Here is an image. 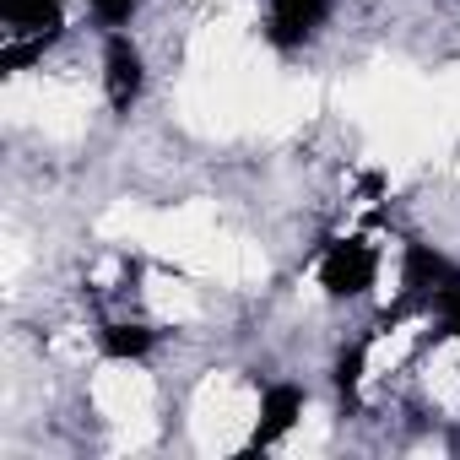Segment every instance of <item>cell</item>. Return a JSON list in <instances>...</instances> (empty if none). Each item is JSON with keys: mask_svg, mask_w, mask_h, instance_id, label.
Returning a JSON list of instances; mask_svg holds the SVG:
<instances>
[{"mask_svg": "<svg viewBox=\"0 0 460 460\" xmlns=\"http://www.w3.org/2000/svg\"><path fill=\"white\" fill-rule=\"evenodd\" d=\"M379 277V250L368 239H331L320 250V288L331 298H363Z\"/></svg>", "mask_w": 460, "mask_h": 460, "instance_id": "cell-2", "label": "cell"}, {"mask_svg": "<svg viewBox=\"0 0 460 460\" xmlns=\"http://www.w3.org/2000/svg\"><path fill=\"white\" fill-rule=\"evenodd\" d=\"M304 390L298 385H266L261 390V417H255V433H250V444H244V455H261V449H271L277 438H288L293 428H298V417H304Z\"/></svg>", "mask_w": 460, "mask_h": 460, "instance_id": "cell-4", "label": "cell"}, {"mask_svg": "<svg viewBox=\"0 0 460 460\" xmlns=\"http://www.w3.org/2000/svg\"><path fill=\"white\" fill-rule=\"evenodd\" d=\"M331 17V0H266V39L277 49H304Z\"/></svg>", "mask_w": 460, "mask_h": 460, "instance_id": "cell-5", "label": "cell"}, {"mask_svg": "<svg viewBox=\"0 0 460 460\" xmlns=\"http://www.w3.org/2000/svg\"><path fill=\"white\" fill-rule=\"evenodd\" d=\"M157 341H163V331L157 325H141V320H103L98 325V352L109 363H141Z\"/></svg>", "mask_w": 460, "mask_h": 460, "instance_id": "cell-6", "label": "cell"}, {"mask_svg": "<svg viewBox=\"0 0 460 460\" xmlns=\"http://www.w3.org/2000/svg\"><path fill=\"white\" fill-rule=\"evenodd\" d=\"M136 6H141V0H93V17H98L103 28H125V22L136 17Z\"/></svg>", "mask_w": 460, "mask_h": 460, "instance_id": "cell-8", "label": "cell"}, {"mask_svg": "<svg viewBox=\"0 0 460 460\" xmlns=\"http://www.w3.org/2000/svg\"><path fill=\"white\" fill-rule=\"evenodd\" d=\"M0 71H28L66 33V0H0Z\"/></svg>", "mask_w": 460, "mask_h": 460, "instance_id": "cell-1", "label": "cell"}, {"mask_svg": "<svg viewBox=\"0 0 460 460\" xmlns=\"http://www.w3.org/2000/svg\"><path fill=\"white\" fill-rule=\"evenodd\" d=\"M374 336H379V331H368V336H358V341H347V347L336 352L331 379H336L341 401H352V395H358V385H363V374H368V347H374Z\"/></svg>", "mask_w": 460, "mask_h": 460, "instance_id": "cell-7", "label": "cell"}, {"mask_svg": "<svg viewBox=\"0 0 460 460\" xmlns=\"http://www.w3.org/2000/svg\"><path fill=\"white\" fill-rule=\"evenodd\" d=\"M146 93V60H141V44L119 28H109L103 39V98L114 114H130Z\"/></svg>", "mask_w": 460, "mask_h": 460, "instance_id": "cell-3", "label": "cell"}]
</instances>
